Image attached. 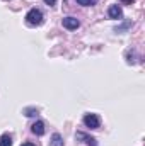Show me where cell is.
<instances>
[{"label":"cell","mask_w":145,"mask_h":146,"mask_svg":"<svg viewBox=\"0 0 145 146\" xmlns=\"http://www.w3.org/2000/svg\"><path fill=\"white\" fill-rule=\"evenodd\" d=\"M26 22L29 26H41L43 24V12L38 10V9H31L26 14Z\"/></svg>","instance_id":"6da1fadb"},{"label":"cell","mask_w":145,"mask_h":146,"mask_svg":"<svg viewBox=\"0 0 145 146\" xmlns=\"http://www.w3.org/2000/svg\"><path fill=\"white\" fill-rule=\"evenodd\" d=\"M84 124L91 129H97L99 124H101V119H99L97 114H85L84 115Z\"/></svg>","instance_id":"7a4b0ae2"},{"label":"cell","mask_w":145,"mask_h":146,"mask_svg":"<svg viewBox=\"0 0 145 146\" xmlns=\"http://www.w3.org/2000/svg\"><path fill=\"white\" fill-rule=\"evenodd\" d=\"M62 24H63V27H65V29H70V31L77 29V27L80 26L79 19H75V17H65V19L62 21Z\"/></svg>","instance_id":"3957f363"},{"label":"cell","mask_w":145,"mask_h":146,"mask_svg":"<svg viewBox=\"0 0 145 146\" xmlns=\"http://www.w3.org/2000/svg\"><path fill=\"white\" fill-rule=\"evenodd\" d=\"M108 15L111 19H121L123 17V10H121L119 5H111L108 9Z\"/></svg>","instance_id":"277c9868"},{"label":"cell","mask_w":145,"mask_h":146,"mask_svg":"<svg viewBox=\"0 0 145 146\" xmlns=\"http://www.w3.org/2000/svg\"><path fill=\"white\" fill-rule=\"evenodd\" d=\"M31 131H33L36 136H43V134H44V124H43L41 121H36V122L31 126Z\"/></svg>","instance_id":"5b68a950"},{"label":"cell","mask_w":145,"mask_h":146,"mask_svg":"<svg viewBox=\"0 0 145 146\" xmlns=\"http://www.w3.org/2000/svg\"><path fill=\"white\" fill-rule=\"evenodd\" d=\"M77 138H79V139H85V145L87 146H97L96 138H91V136H87V134H84V133H77Z\"/></svg>","instance_id":"8992f818"},{"label":"cell","mask_w":145,"mask_h":146,"mask_svg":"<svg viewBox=\"0 0 145 146\" xmlns=\"http://www.w3.org/2000/svg\"><path fill=\"white\" fill-rule=\"evenodd\" d=\"M50 146H63V138H62V136H60L58 133H55V134L51 136Z\"/></svg>","instance_id":"52a82bcc"},{"label":"cell","mask_w":145,"mask_h":146,"mask_svg":"<svg viewBox=\"0 0 145 146\" xmlns=\"http://www.w3.org/2000/svg\"><path fill=\"white\" fill-rule=\"evenodd\" d=\"M0 146H12V138H10V134H2V136H0Z\"/></svg>","instance_id":"ba28073f"},{"label":"cell","mask_w":145,"mask_h":146,"mask_svg":"<svg viewBox=\"0 0 145 146\" xmlns=\"http://www.w3.org/2000/svg\"><path fill=\"white\" fill-rule=\"evenodd\" d=\"M24 114H26L28 117H33V115H38V109H34V107H28V109H24Z\"/></svg>","instance_id":"9c48e42d"},{"label":"cell","mask_w":145,"mask_h":146,"mask_svg":"<svg viewBox=\"0 0 145 146\" xmlns=\"http://www.w3.org/2000/svg\"><path fill=\"white\" fill-rule=\"evenodd\" d=\"M97 0H77V3L79 5H94Z\"/></svg>","instance_id":"30bf717a"},{"label":"cell","mask_w":145,"mask_h":146,"mask_svg":"<svg viewBox=\"0 0 145 146\" xmlns=\"http://www.w3.org/2000/svg\"><path fill=\"white\" fill-rule=\"evenodd\" d=\"M44 3H46V5H55L56 0H44Z\"/></svg>","instance_id":"8fae6325"},{"label":"cell","mask_w":145,"mask_h":146,"mask_svg":"<svg viewBox=\"0 0 145 146\" xmlns=\"http://www.w3.org/2000/svg\"><path fill=\"white\" fill-rule=\"evenodd\" d=\"M121 2H123V3H125V5H132V3H133V2H135V0H121Z\"/></svg>","instance_id":"7c38bea8"},{"label":"cell","mask_w":145,"mask_h":146,"mask_svg":"<svg viewBox=\"0 0 145 146\" xmlns=\"http://www.w3.org/2000/svg\"><path fill=\"white\" fill-rule=\"evenodd\" d=\"M21 146H34V145H33V143H22Z\"/></svg>","instance_id":"4fadbf2b"}]
</instances>
